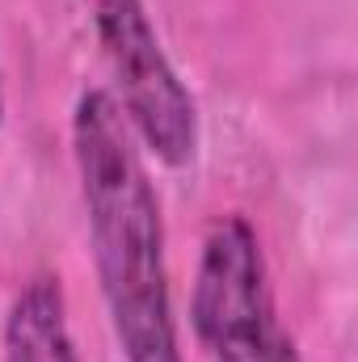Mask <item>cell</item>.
<instances>
[{"label":"cell","instance_id":"obj_1","mask_svg":"<svg viewBox=\"0 0 358 362\" xmlns=\"http://www.w3.org/2000/svg\"><path fill=\"white\" fill-rule=\"evenodd\" d=\"M72 152L89 211L93 262L127 362H181L165 270V223L127 114L105 89L81 93Z\"/></svg>","mask_w":358,"mask_h":362},{"label":"cell","instance_id":"obj_2","mask_svg":"<svg viewBox=\"0 0 358 362\" xmlns=\"http://www.w3.org/2000/svg\"><path fill=\"white\" fill-rule=\"evenodd\" d=\"M190 320L211 362H299L274 316L258 232L241 215H224L207 232Z\"/></svg>","mask_w":358,"mask_h":362},{"label":"cell","instance_id":"obj_3","mask_svg":"<svg viewBox=\"0 0 358 362\" xmlns=\"http://www.w3.org/2000/svg\"><path fill=\"white\" fill-rule=\"evenodd\" d=\"M89 8L105 59L118 76V110L165 165H190L198 148L194 97L181 85L169 55L161 51L144 0H89Z\"/></svg>","mask_w":358,"mask_h":362},{"label":"cell","instance_id":"obj_4","mask_svg":"<svg viewBox=\"0 0 358 362\" xmlns=\"http://www.w3.org/2000/svg\"><path fill=\"white\" fill-rule=\"evenodd\" d=\"M4 362H76L59 278L25 282L4 320Z\"/></svg>","mask_w":358,"mask_h":362},{"label":"cell","instance_id":"obj_5","mask_svg":"<svg viewBox=\"0 0 358 362\" xmlns=\"http://www.w3.org/2000/svg\"><path fill=\"white\" fill-rule=\"evenodd\" d=\"M0 118H4V89H0Z\"/></svg>","mask_w":358,"mask_h":362}]
</instances>
